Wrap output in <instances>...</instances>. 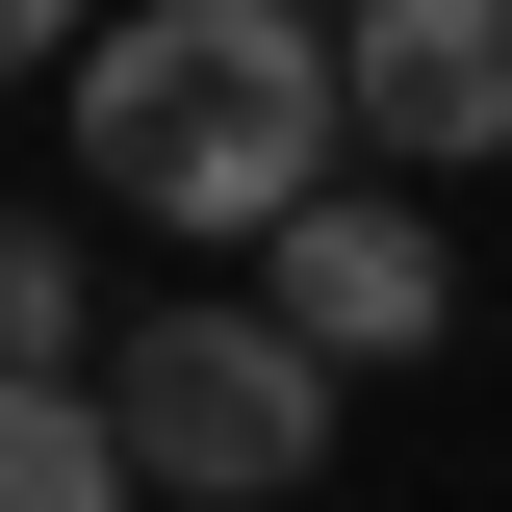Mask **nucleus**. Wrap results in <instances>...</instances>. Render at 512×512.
I'll return each mask as SVG.
<instances>
[{"label": "nucleus", "mask_w": 512, "mask_h": 512, "mask_svg": "<svg viewBox=\"0 0 512 512\" xmlns=\"http://www.w3.org/2000/svg\"><path fill=\"white\" fill-rule=\"evenodd\" d=\"M333 154H359L333 0H128V26H77V180L154 205V231H282Z\"/></svg>", "instance_id": "1"}, {"label": "nucleus", "mask_w": 512, "mask_h": 512, "mask_svg": "<svg viewBox=\"0 0 512 512\" xmlns=\"http://www.w3.org/2000/svg\"><path fill=\"white\" fill-rule=\"evenodd\" d=\"M103 410H128V461H154V487H308V461H333V359H308V333H282V308H154V333H128V359H103Z\"/></svg>", "instance_id": "2"}, {"label": "nucleus", "mask_w": 512, "mask_h": 512, "mask_svg": "<svg viewBox=\"0 0 512 512\" xmlns=\"http://www.w3.org/2000/svg\"><path fill=\"white\" fill-rule=\"evenodd\" d=\"M256 308L308 333V359H436V333H461V256H436V205H384V180H308L282 231H256Z\"/></svg>", "instance_id": "3"}, {"label": "nucleus", "mask_w": 512, "mask_h": 512, "mask_svg": "<svg viewBox=\"0 0 512 512\" xmlns=\"http://www.w3.org/2000/svg\"><path fill=\"white\" fill-rule=\"evenodd\" d=\"M359 154H512V0H333Z\"/></svg>", "instance_id": "4"}, {"label": "nucleus", "mask_w": 512, "mask_h": 512, "mask_svg": "<svg viewBox=\"0 0 512 512\" xmlns=\"http://www.w3.org/2000/svg\"><path fill=\"white\" fill-rule=\"evenodd\" d=\"M154 461H128V410L77 359H0V512H128Z\"/></svg>", "instance_id": "5"}, {"label": "nucleus", "mask_w": 512, "mask_h": 512, "mask_svg": "<svg viewBox=\"0 0 512 512\" xmlns=\"http://www.w3.org/2000/svg\"><path fill=\"white\" fill-rule=\"evenodd\" d=\"M0 359H77V231L52 205H0Z\"/></svg>", "instance_id": "6"}, {"label": "nucleus", "mask_w": 512, "mask_h": 512, "mask_svg": "<svg viewBox=\"0 0 512 512\" xmlns=\"http://www.w3.org/2000/svg\"><path fill=\"white\" fill-rule=\"evenodd\" d=\"M26 52H77V0H0V77H26Z\"/></svg>", "instance_id": "7"}, {"label": "nucleus", "mask_w": 512, "mask_h": 512, "mask_svg": "<svg viewBox=\"0 0 512 512\" xmlns=\"http://www.w3.org/2000/svg\"><path fill=\"white\" fill-rule=\"evenodd\" d=\"M205 512H282V487H205Z\"/></svg>", "instance_id": "8"}]
</instances>
